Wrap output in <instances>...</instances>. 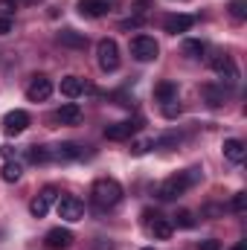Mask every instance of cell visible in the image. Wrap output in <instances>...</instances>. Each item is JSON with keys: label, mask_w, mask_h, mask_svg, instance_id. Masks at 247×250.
<instances>
[{"label": "cell", "mask_w": 247, "mask_h": 250, "mask_svg": "<svg viewBox=\"0 0 247 250\" xmlns=\"http://www.w3.org/2000/svg\"><path fill=\"white\" fill-rule=\"evenodd\" d=\"M201 181V169H186V172H178L172 178H166L160 187H157V198L160 201H175L181 198L186 189H192L195 184Z\"/></svg>", "instance_id": "obj_1"}, {"label": "cell", "mask_w": 247, "mask_h": 250, "mask_svg": "<svg viewBox=\"0 0 247 250\" xmlns=\"http://www.w3.org/2000/svg\"><path fill=\"white\" fill-rule=\"evenodd\" d=\"M93 201H96L102 209L117 207V204L123 201V187H120L114 178H99V181L93 184Z\"/></svg>", "instance_id": "obj_2"}, {"label": "cell", "mask_w": 247, "mask_h": 250, "mask_svg": "<svg viewBox=\"0 0 247 250\" xmlns=\"http://www.w3.org/2000/svg\"><path fill=\"white\" fill-rule=\"evenodd\" d=\"M96 64H99L102 73H114L120 67V47H117L114 38H102L96 44Z\"/></svg>", "instance_id": "obj_3"}, {"label": "cell", "mask_w": 247, "mask_h": 250, "mask_svg": "<svg viewBox=\"0 0 247 250\" xmlns=\"http://www.w3.org/2000/svg\"><path fill=\"white\" fill-rule=\"evenodd\" d=\"M131 56L137 62H154L160 56V47L151 35H137V38H131Z\"/></svg>", "instance_id": "obj_4"}, {"label": "cell", "mask_w": 247, "mask_h": 250, "mask_svg": "<svg viewBox=\"0 0 247 250\" xmlns=\"http://www.w3.org/2000/svg\"><path fill=\"white\" fill-rule=\"evenodd\" d=\"M209 67L227 82V84H236L239 82V67H236V62L230 59V56H224V53H215L212 59H209Z\"/></svg>", "instance_id": "obj_5"}, {"label": "cell", "mask_w": 247, "mask_h": 250, "mask_svg": "<svg viewBox=\"0 0 247 250\" xmlns=\"http://www.w3.org/2000/svg\"><path fill=\"white\" fill-rule=\"evenodd\" d=\"M82 215H84V204L76 195L59 198V218H64V221H82Z\"/></svg>", "instance_id": "obj_6"}, {"label": "cell", "mask_w": 247, "mask_h": 250, "mask_svg": "<svg viewBox=\"0 0 247 250\" xmlns=\"http://www.w3.org/2000/svg\"><path fill=\"white\" fill-rule=\"evenodd\" d=\"M29 128V114L26 111H9L6 117H3V134L6 137H18V134H23Z\"/></svg>", "instance_id": "obj_7"}, {"label": "cell", "mask_w": 247, "mask_h": 250, "mask_svg": "<svg viewBox=\"0 0 247 250\" xmlns=\"http://www.w3.org/2000/svg\"><path fill=\"white\" fill-rule=\"evenodd\" d=\"M143 218H145V224L151 227V233H154L157 239H169L172 230H175V224H172L169 218H163V215H157V212H151V209H145Z\"/></svg>", "instance_id": "obj_8"}, {"label": "cell", "mask_w": 247, "mask_h": 250, "mask_svg": "<svg viewBox=\"0 0 247 250\" xmlns=\"http://www.w3.org/2000/svg\"><path fill=\"white\" fill-rule=\"evenodd\" d=\"M50 93H53V82L47 76H35L32 84L26 87V99L29 102H44V99H50Z\"/></svg>", "instance_id": "obj_9"}, {"label": "cell", "mask_w": 247, "mask_h": 250, "mask_svg": "<svg viewBox=\"0 0 247 250\" xmlns=\"http://www.w3.org/2000/svg\"><path fill=\"white\" fill-rule=\"evenodd\" d=\"M56 198H59V189H56V187H47L41 195H38V198H35V201H32V204H29V212H32L35 218H44V215L50 212V204H53Z\"/></svg>", "instance_id": "obj_10"}, {"label": "cell", "mask_w": 247, "mask_h": 250, "mask_svg": "<svg viewBox=\"0 0 247 250\" xmlns=\"http://www.w3.org/2000/svg\"><path fill=\"white\" fill-rule=\"evenodd\" d=\"M44 245H47L50 250H67L70 245H73V233H70L67 227H53V230L47 233Z\"/></svg>", "instance_id": "obj_11"}, {"label": "cell", "mask_w": 247, "mask_h": 250, "mask_svg": "<svg viewBox=\"0 0 247 250\" xmlns=\"http://www.w3.org/2000/svg\"><path fill=\"white\" fill-rule=\"evenodd\" d=\"M137 131H140V123H131V120L105 125V137H108V140H128V137H134Z\"/></svg>", "instance_id": "obj_12"}, {"label": "cell", "mask_w": 247, "mask_h": 250, "mask_svg": "<svg viewBox=\"0 0 247 250\" xmlns=\"http://www.w3.org/2000/svg\"><path fill=\"white\" fill-rule=\"evenodd\" d=\"M192 26H195V18H192V15H169L166 23H163V29H166L169 35L186 32V29H192Z\"/></svg>", "instance_id": "obj_13"}, {"label": "cell", "mask_w": 247, "mask_h": 250, "mask_svg": "<svg viewBox=\"0 0 247 250\" xmlns=\"http://www.w3.org/2000/svg\"><path fill=\"white\" fill-rule=\"evenodd\" d=\"M59 44L70 47V50H84L87 47V35L84 32H76V29H62L59 32Z\"/></svg>", "instance_id": "obj_14"}, {"label": "cell", "mask_w": 247, "mask_h": 250, "mask_svg": "<svg viewBox=\"0 0 247 250\" xmlns=\"http://www.w3.org/2000/svg\"><path fill=\"white\" fill-rule=\"evenodd\" d=\"M76 9H79L82 18H102L108 12V3L105 0H79Z\"/></svg>", "instance_id": "obj_15"}, {"label": "cell", "mask_w": 247, "mask_h": 250, "mask_svg": "<svg viewBox=\"0 0 247 250\" xmlns=\"http://www.w3.org/2000/svg\"><path fill=\"white\" fill-rule=\"evenodd\" d=\"M247 154V146L242 140H236V137H230V140H224V157L230 160V163H242Z\"/></svg>", "instance_id": "obj_16"}, {"label": "cell", "mask_w": 247, "mask_h": 250, "mask_svg": "<svg viewBox=\"0 0 247 250\" xmlns=\"http://www.w3.org/2000/svg\"><path fill=\"white\" fill-rule=\"evenodd\" d=\"M59 123L62 125H76L82 123V105H76V102H64L62 108H59Z\"/></svg>", "instance_id": "obj_17"}, {"label": "cell", "mask_w": 247, "mask_h": 250, "mask_svg": "<svg viewBox=\"0 0 247 250\" xmlns=\"http://www.w3.org/2000/svg\"><path fill=\"white\" fill-rule=\"evenodd\" d=\"M154 99H157V102H172V99H178V84L169 82V79L157 82V84H154Z\"/></svg>", "instance_id": "obj_18"}, {"label": "cell", "mask_w": 247, "mask_h": 250, "mask_svg": "<svg viewBox=\"0 0 247 250\" xmlns=\"http://www.w3.org/2000/svg\"><path fill=\"white\" fill-rule=\"evenodd\" d=\"M53 157L62 160V163H67V160H79V157H82V146H76V143H62V146H56Z\"/></svg>", "instance_id": "obj_19"}, {"label": "cell", "mask_w": 247, "mask_h": 250, "mask_svg": "<svg viewBox=\"0 0 247 250\" xmlns=\"http://www.w3.org/2000/svg\"><path fill=\"white\" fill-rule=\"evenodd\" d=\"M82 79L79 76H64L62 79V93L67 96V99H76V96H82Z\"/></svg>", "instance_id": "obj_20"}, {"label": "cell", "mask_w": 247, "mask_h": 250, "mask_svg": "<svg viewBox=\"0 0 247 250\" xmlns=\"http://www.w3.org/2000/svg\"><path fill=\"white\" fill-rule=\"evenodd\" d=\"M21 175H23V169H21V163H18V160H6V163H3V169H0V178H3L6 184H18V181H21Z\"/></svg>", "instance_id": "obj_21"}, {"label": "cell", "mask_w": 247, "mask_h": 250, "mask_svg": "<svg viewBox=\"0 0 247 250\" xmlns=\"http://www.w3.org/2000/svg\"><path fill=\"white\" fill-rule=\"evenodd\" d=\"M201 93H204V99H206V105H209V108H218V105L224 102V87L204 84V87H201Z\"/></svg>", "instance_id": "obj_22"}, {"label": "cell", "mask_w": 247, "mask_h": 250, "mask_svg": "<svg viewBox=\"0 0 247 250\" xmlns=\"http://www.w3.org/2000/svg\"><path fill=\"white\" fill-rule=\"evenodd\" d=\"M26 157H29V163H32V166H44V163H50L53 151H50L47 146H32V148L26 151Z\"/></svg>", "instance_id": "obj_23"}, {"label": "cell", "mask_w": 247, "mask_h": 250, "mask_svg": "<svg viewBox=\"0 0 247 250\" xmlns=\"http://www.w3.org/2000/svg\"><path fill=\"white\" fill-rule=\"evenodd\" d=\"M184 53L189 56V59H201V56L206 53V44H204V41H186Z\"/></svg>", "instance_id": "obj_24"}, {"label": "cell", "mask_w": 247, "mask_h": 250, "mask_svg": "<svg viewBox=\"0 0 247 250\" xmlns=\"http://www.w3.org/2000/svg\"><path fill=\"white\" fill-rule=\"evenodd\" d=\"M172 224H178V227H195V215L189 209H178L172 215Z\"/></svg>", "instance_id": "obj_25"}, {"label": "cell", "mask_w": 247, "mask_h": 250, "mask_svg": "<svg viewBox=\"0 0 247 250\" xmlns=\"http://www.w3.org/2000/svg\"><path fill=\"white\" fill-rule=\"evenodd\" d=\"M230 15H233L236 21H245L247 18V0H233V3H230Z\"/></svg>", "instance_id": "obj_26"}, {"label": "cell", "mask_w": 247, "mask_h": 250, "mask_svg": "<svg viewBox=\"0 0 247 250\" xmlns=\"http://www.w3.org/2000/svg\"><path fill=\"white\" fill-rule=\"evenodd\" d=\"M148 148H154V143H151V140H137V143H131V154H134V157L145 154Z\"/></svg>", "instance_id": "obj_27"}, {"label": "cell", "mask_w": 247, "mask_h": 250, "mask_svg": "<svg viewBox=\"0 0 247 250\" xmlns=\"http://www.w3.org/2000/svg\"><path fill=\"white\" fill-rule=\"evenodd\" d=\"M245 209H247V192H236V195H233V212L242 215Z\"/></svg>", "instance_id": "obj_28"}, {"label": "cell", "mask_w": 247, "mask_h": 250, "mask_svg": "<svg viewBox=\"0 0 247 250\" xmlns=\"http://www.w3.org/2000/svg\"><path fill=\"white\" fill-rule=\"evenodd\" d=\"M18 9V0H0V18H12Z\"/></svg>", "instance_id": "obj_29"}, {"label": "cell", "mask_w": 247, "mask_h": 250, "mask_svg": "<svg viewBox=\"0 0 247 250\" xmlns=\"http://www.w3.org/2000/svg\"><path fill=\"white\" fill-rule=\"evenodd\" d=\"M163 114H166L169 120H175V117L181 114V105H178V99H172V102H163Z\"/></svg>", "instance_id": "obj_30"}, {"label": "cell", "mask_w": 247, "mask_h": 250, "mask_svg": "<svg viewBox=\"0 0 247 250\" xmlns=\"http://www.w3.org/2000/svg\"><path fill=\"white\" fill-rule=\"evenodd\" d=\"M195 250H221V242L218 239H206V242H198Z\"/></svg>", "instance_id": "obj_31"}, {"label": "cell", "mask_w": 247, "mask_h": 250, "mask_svg": "<svg viewBox=\"0 0 247 250\" xmlns=\"http://www.w3.org/2000/svg\"><path fill=\"white\" fill-rule=\"evenodd\" d=\"M12 26H15V23H12V18H0V35H9V32H12Z\"/></svg>", "instance_id": "obj_32"}, {"label": "cell", "mask_w": 247, "mask_h": 250, "mask_svg": "<svg viewBox=\"0 0 247 250\" xmlns=\"http://www.w3.org/2000/svg\"><path fill=\"white\" fill-rule=\"evenodd\" d=\"M143 23V18H131V21H123L120 23V29H134V26H140Z\"/></svg>", "instance_id": "obj_33"}, {"label": "cell", "mask_w": 247, "mask_h": 250, "mask_svg": "<svg viewBox=\"0 0 247 250\" xmlns=\"http://www.w3.org/2000/svg\"><path fill=\"white\" fill-rule=\"evenodd\" d=\"M0 154H3L6 160H15V148H12V146H0Z\"/></svg>", "instance_id": "obj_34"}, {"label": "cell", "mask_w": 247, "mask_h": 250, "mask_svg": "<svg viewBox=\"0 0 247 250\" xmlns=\"http://www.w3.org/2000/svg\"><path fill=\"white\" fill-rule=\"evenodd\" d=\"M233 250H247V242H236V248Z\"/></svg>", "instance_id": "obj_35"}, {"label": "cell", "mask_w": 247, "mask_h": 250, "mask_svg": "<svg viewBox=\"0 0 247 250\" xmlns=\"http://www.w3.org/2000/svg\"><path fill=\"white\" fill-rule=\"evenodd\" d=\"M143 250H154V248H143Z\"/></svg>", "instance_id": "obj_36"}]
</instances>
